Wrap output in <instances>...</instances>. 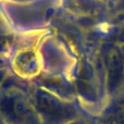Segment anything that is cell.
<instances>
[{
	"mask_svg": "<svg viewBox=\"0 0 124 124\" xmlns=\"http://www.w3.org/2000/svg\"><path fill=\"white\" fill-rule=\"evenodd\" d=\"M38 106L41 109L43 113L47 116L48 118L52 119H60L63 116H66V109L62 107V105L57 100H50V99H38Z\"/></svg>",
	"mask_w": 124,
	"mask_h": 124,
	"instance_id": "1",
	"label": "cell"
}]
</instances>
